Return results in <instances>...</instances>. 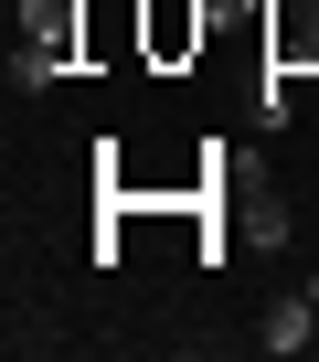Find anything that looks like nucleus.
<instances>
[{
    "instance_id": "obj_1",
    "label": "nucleus",
    "mask_w": 319,
    "mask_h": 362,
    "mask_svg": "<svg viewBox=\"0 0 319 362\" xmlns=\"http://www.w3.org/2000/svg\"><path fill=\"white\" fill-rule=\"evenodd\" d=\"M75 43H85V0H32V11H22V43H11V75L22 86H54L75 64Z\"/></svg>"
},
{
    "instance_id": "obj_3",
    "label": "nucleus",
    "mask_w": 319,
    "mask_h": 362,
    "mask_svg": "<svg viewBox=\"0 0 319 362\" xmlns=\"http://www.w3.org/2000/svg\"><path fill=\"white\" fill-rule=\"evenodd\" d=\"M308 341H319V309H308V288H298V298H277V309H266L255 351H308Z\"/></svg>"
},
{
    "instance_id": "obj_2",
    "label": "nucleus",
    "mask_w": 319,
    "mask_h": 362,
    "mask_svg": "<svg viewBox=\"0 0 319 362\" xmlns=\"http://www.w3.org/2000/svg\"><path fill=\"white\" fill-rule=\"evenodd\" d=\"M213 43V0H138V54L171 75V64H192Z\"/></svg>"
},
{
    "instance_id": "obj_4",
    "label": "nucleus",
    "mask_w": 319,
    "mask_h": 362,
    "mask_svg": "<svg viewBox=\"0 0 319 362\" xmlns=\"http://www.w3.org/2000/svg\"><path fill=\"white\" fill-rule=\"evenodd\" d=\"M298 288H308V309H319V267H308V277H298Z\"/></svg>"
}]
</instances>
